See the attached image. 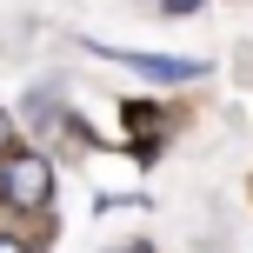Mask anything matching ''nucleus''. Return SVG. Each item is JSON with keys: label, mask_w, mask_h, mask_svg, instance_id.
<instances>
[{"label": "nucleus", "mask_w": 253, "mask_h": 253, "mask_svg": "<svg viewBox=\"0 0 253 253\" xmlns=\"http://www.w3.org/2000/svg\"><path fill=\"white\" fill-rule=\"evenodd\" d=\"M0 200H7L13 213H40V207L53 200V167L40 160V153L13 147L7 160H0Z\"/></svg>", "instance_id": "obj_1"}, {"label": "nucleus", "mask_w": 253, "mask_h": 253, "mask_svg": "<svg viewBox=\"0 0 253 253\" xmlns=\"http://www.w3.org/2000/svg\"><path fill=\"white\" fill-rule=\"evenodd\" d=\"M93 53H107V60L133 67V74H147V80H193L200 74V60H167V53H126V47H93Z\"/></svg>", "instance_id": "obj_2"}, {"label": "nucleus", "mask_w": 253, "mask_h": 253, "mask_svg": "<svg viewBox=\"0 0 253 253\" xmlns=\"http://www.w3.org/2000/svg\"><path fill=\"white\" fill-rule=\"evenodd\" d=\"M7 153H13V114L0 107V160H7Z\"/></svg>", "instance_id": "obj_3"}, {"label": "nucleus", "mask_w": 253, "mask_h": 253, "mask_svg": "<svg viewBox=\"0 0 253 253\" xmlns=\"http://www.w3.org/2000/svg\"><path fill=\"white\" fill-rule=\"evenodd\" d=\"M207 7V0H160V13H173V20H180V13H200Z\"/></svg>", "instance_id": "obj_4"}, {"label": "nucleus", "mask_w": 253, "mask_h": 253, "mask_svg": "<svg viewBox=\"0 0 253 253\" xmlns=\"http://www.w3.org/2000/svg\"><path fill=\"white\" fill-rule=\"evenodd\" d=\"M0 253H34V247H27L20 233H0Z\"/></svg>", "instance_id": "obj_5"}, {"label": "nucleus", "mask_w": 253, "mask_h": 253, "mask_svg": "<svg viewBox=\"0 0 253 253\" xmlns=\"http://www.w3.org/2000/svg\"><path fill=\"white\" fill-rule=\"evenodd\" d=\"M114 253H147V247H140V240H133V247H114Z\"/></svg>", "instance_id": "obj_6"}]
</instances>
